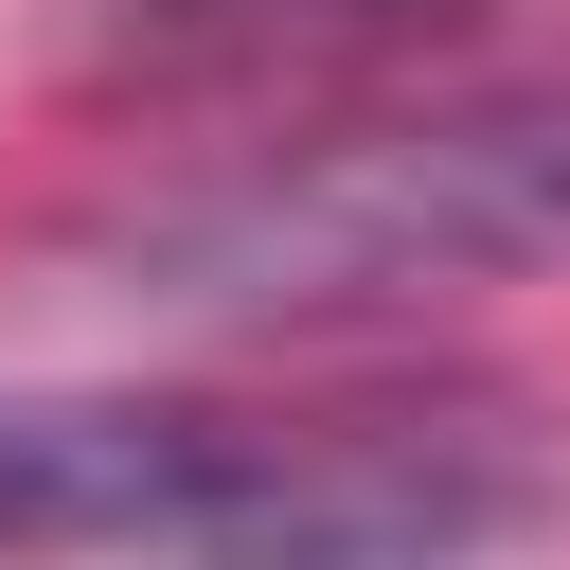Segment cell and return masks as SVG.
Wrapping results in <instances>:
<instances>
[{"instance_id": "7a4b0ae2", "label": "cell", "mask_w": 570, "mask_h": 570, "mask_svg": "<svg viewBox=\"0 0 570 570\" xmlns=\"http://www.w3.org/2000/svg\"><path fill=\"white\" fill-rule=\"evenodd\" d=\"M534 249H570V107L321 125L125 214V267L160 303H356V285H481Z\"/></svg>"}, {"instance_id": "6da1fadb", "label": "cell", "mask_w": 570, "mask_h": 570, "mask_svg": "<svg viewBox=\"0 0 570 570\" xmlns=\"http://www.w3.org/2000/svg\"><path fill=\"white\" fill-rule=\"evenodd\" d=\"M534 481L410 445V428H249V410H142V392H0V552H410V534H517Z\"/></svg>"}]
</instances>
